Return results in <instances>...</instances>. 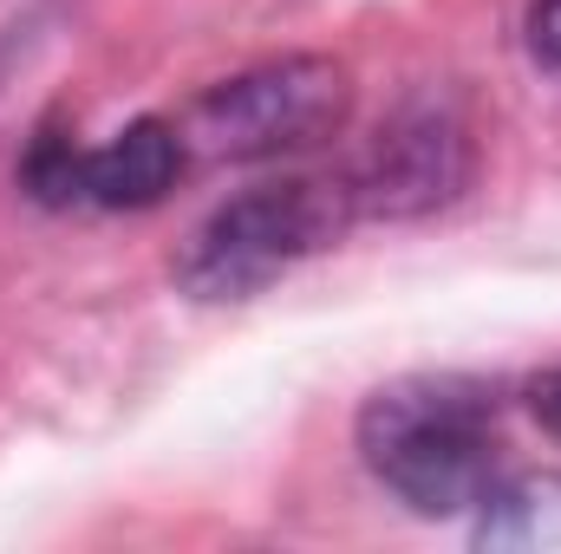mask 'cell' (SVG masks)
Listing matches in <instances>:
<instances>
[{"instance_id":"6da1fadb","label":"cell","mask_w":561,"mask_h":554,"mask_svg":"<svg viewBox=\"0 0 561 554\" xmlns=\"http://www.w3.org/2000/svg\"><path fill=\"white\" fill-rule=\"evenodd\" d=\"M366 470L412 516H463L503 483L496 399L477 379H399L359 412Z\"/></svg>"},{"instance_id":"7a4b0ae2","label":"cell","mask_w":561,"mask_h":554,"mask_svg":"<svg viewBox=\"0 0 561 554\" xmlns=\"http://www.w3.org/2000/svg\"><path fill=\"white\" fill-rule=\"evenodd\" d=\"M353 189L327 176H287L262 183L236 203H222L176 255V287L190 300H249L294 262L333 249L353 222Z\"/></svg>"},{"instance_id":"3957f363","label":"cell","mask_w":561,"mask_h":554,"mask_svg":"<svg viewBox=\"0 0 561 554\" xmlns=\"http://www.w3.org/2000/svg\"><path fill=\"white\" fill-rule=\"evenodd\" d=\"M346 105H353L346 72L333 59L294 53L209 85L183 118V143L216 163H262V157L327 143L346 125Z\"/></svg>"},{"instance_id":"277c9868","label":"cell","mask_w":561,"mask_h":554,"mask_svg":"<svg viewBox=\"0 0 561 554\" xmlns=\"http://www.w3.org/2000/svg\"><path fill=\"white\" fill-rule=\"evenodd\" d=\"M190 163V143L183 125L170 118H138L125 125L112 143L99 150H79L72 138H46L26 150V189L46 203V209H72V203H92V209H150L176 189Z\"/></svg>"},{"instance_id":"5b68a950","label":"cell","mask_w":561,"mask_h":554,"mask_svg":"<svg viewBox=\"0 0 561 554\" xmlns=\"http://www.w3.org/2000/svg\"><path fill=\"white\" fill-rule=\"evenodd\" d=\"M457 183H463V138L437 112L399 118L392 131H379L366 163L346 176L359 216H419V209L450 203Z\"/></svg>"},{"instance_id":"8992f818","label":"cell","mask_w":561,"mask_h":554,"mask_svg":"<svg viewBox=\"0 0 561 554\" xmlns=\"http://www.w3.org/2000/svg\"><path fill=\"white\" fill-rule=\"evenodd\" d=\"M561 476H503L477 503V549H556Z\"/></svg>"},{"instance_id":"52a82bcc","label":"cell","mask_w":561,"mask_h":554,"mask_svg":"<svg viewBox=\"0 0 561 554\" xmlns=\"http://www.w3.org/2000/svg\"><path fill=\"white\" fill-rule=\"evenodd\" d=\"M529 46H536L542 66L561 72V0H536L529 7Z\"/></svg>"},{"instance_id":"ba28073f","label":"cell","mask_w":561,"mask_h":554,"mask_svg":"<svg viewBox=\"0 0 561 554\" xmlns=\"http://www.w3.org/2000/svg\"><path fill=\"white\" fill-rule=\"evenodd\" d=\"M523 399H529V417H536V424H542L549 437H561V366H549V372H536Z\"/></svg>"}]
</instances>
